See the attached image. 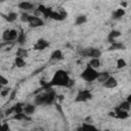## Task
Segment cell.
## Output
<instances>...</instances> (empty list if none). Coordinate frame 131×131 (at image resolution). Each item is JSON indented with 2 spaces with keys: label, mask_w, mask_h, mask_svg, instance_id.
Wrapping results in <instances>:
<instances>
[{
  "label": "cell",
  "mask_w": 131,
  "mask_h": 131,
  "mask_svg": "<svg viewBox=\"0 0 131 131\" xmlns=\"http://www.w3.org/2000/svg\"><path fill=\"white\" fill-rule=\"evenodd\" d=\"M83 130V129H93V130H95L96 129V127L95 126H93L92 124H89V123H84L80 128H78V130Z\"/></svg>",
  "instance_id": "25"
},
{
  "label": "cell",
  "mask_w": 131,
  "mask_h": 131,
  "mask_svg": "<svg viewBox=\"0 0 131 131\" xmlns=\"http://www.w3.org/2000/svg\"><path fill=\"white\" fill-rule=\"evenodd\" d=\"M61 58H62V52H61V50L56 49V50H54L51 53V59H53V60H59Z\"/></svg>",
  "instance_id": "11"
},
{
  "label": "cell",
  "mask_w": 131,
  "mask_h": 131,
  "mask_svg": "<svg viewBox=\"0 0 131 131\" xmlns=\"http://www.w3.org/2000/svg\"><path fill=\"white\" fill-rule=\"evenodd\" d=\"M89 99H92V94L89 90H80L75 98L76 102H84Z\"/></svg>",
  "instance_id": "3"
},
{
  "label": "cell",
  "mask_w": 131,
  "mask_h": 131,
  "mask_svg": "<svg viewBox=\"0 0 131 131\" xmlns=\"http://www.w3.org/2000/svg\"><path fill=\"white\" fill-rule=\"evenodd\" d=\"M24 111V107L21 106V103H16L14 105V113L15 114H18V113H23Z\"/></svg>",
  "instance_id": "28"
},
{
  "label": "cell",
  "mask_w": 131,
  "mask_h": 131,
  "mask_svg": "<svg viewBox=\"0 0 131 131\" xmlns=\"http://www.w3.org/2000/svg\"><path fill=\"white\" fill-rule=\"evenodd\" d=\"M74 84V81L70 79L69 75L67 74L66 71L63 70H58L55 72L50 85L51 86H66V87H71Z\"/></svg>",
  "instance_id": "1"
},
{
  "label": "cell",
  "mask_w": 131,
  "mask_h": 131,
  "mask_svg": "<svg viewBox=\"0 0 131 131\" xmlns=\"http://www.w3.org/2000/svg\"><path fill=\"white\" fill-rule=\"evenodd\" d=\"M2 16H3L7 21H9V23H12V21L16 20V18H17V14H16L15 12H10V13H8V15L2 14Z\"/></svg>",
  "instance_id": "15"
},
{
  "label": "cell",
  "mask_w": 131,
  "mask_h": 131,
  "mask_svg": "<svg viewBox=\"0 0 131 131\" xmlns=\"http://www.w3.org/2000/svg\"><path fill=\"white\" fill-rule=\"evenodd\" d=\"M9 91H10V89H9V88H4V89H2V90H1V93H0V94H1V96H3V97H4V96H7V95H8Z\"/></svg>",
  "instance_id": "29"
},
{
  "label": "cell",
  "mask_w": 131,
  "mask_h": 131,
  "mask_svg": "<svg viewBox=\"0 0 131 131\" xmlns=\"http://www.w3.org/2000/svg\"><path fill=\"white\" fill-rule=\"evenodd\" d=\"M30 16H31V15H29V14L26 13V12H24V13L20 15V20H21L23 23H29V20H30Z\"/></svg>",
  "instance_id": "26"
},
{
  "label": "cell",
  "mask_w": 131,
  "mask_h": 131,
  "mask_svg": "<svg viewBox=\"0 0 131 131\" xmlns=\"http://www.w3.org/2000/svg\"><path fill=\"white\" fill-rule=\"evenodd\" d=\"M58 99H59V100H62V99H63V96H62V95H59V96H58Z\"/></svg>",
  "instance_id": "39"
},
{
  "label": "cell",
  "mask_w": 131,
  "mask_h": 131,
  "mask_svg": "<svg viewBox=\"0 0 131 131\" xmlns=\"http://www.w3.org/2000/svg\"><path fill=\"white\" fill-rule=\"evenodd\" d=\"M12 118H13L14 120H26L27 116H26V115H24L23 113H18V114H15Z\"/></svg>",
  "instance_id": "27"
},
{
  "label": "cell",
  "mask_w": 131,
  "mask_h": 131,
  "mask_svg": "<svg viewBox=\"0 0 131 131\" xmlns=\"http://www.w3.org/2000/svg\"><path fill=\"white\" fill-rule=\"evenodd\" d=\"M120 36H121V32L120 31H117V30H113L108 34V38H113V39H116V38H118Z\"/></svg>",
  "instance_id": "23"
},
{
  "label": "cell",
  "mask_w": 131,
  "mask_h": 131,
  "mask_svg": "<svg viewBox=\"0 0 131 131\" xmlns=\"http://www.w3.org/2000/svg\"><path fill=\"white\" fill-rule=\"evenodd\" d=\"M119 107H120L121 110H124V111H129V110L131 108V103L126 100V101H123V102L119 105Z\"/></svg>",
  "instance_id": "22"
},
{
  "label": "cell",
  "mask_w": 131,
  "mask_h": 131,
  "mask_svg": "<svg viewBox=\"0 0 131 131\" xmlns=\"http://www.w3.org/2000/svg\"><path fill=\"white\" fill-rule=\"evenodd\" d=\"M121 6H122V7H124V8H125V7H127V2L122 1V2H121Z\"/></svg>",
  "instance_id": "36"
},
{
  "label": "cell",
  "mask_w": 131,
  "mask_h": 131,
  "mask_svg": "<svg viewBox=\"0 0 131 131\" xmlns=\"http://www.w3.org/2000/svg\"><path fill=\"white\" fill-rule=\"evenodd\" d=\"M16 41H17V43H18L19 45H24V44L26 43L27 37H26V35H25V33H24L23 31H20V33H18V37H17Z\"/></svg>",
  "instance_id": "16"
},
{
  "label": "cell",
  "mask_w": 131,
  "mask_h": 131,
  "mask_svg": "<svg viewBox=\"0 0 131 131\" xmlns=\"http://www.w3.org/2000/svg\"><path fill=\"white\" fill-rule=\"evenodd\" d=\"M123 15H125V10L123 8H119L113 12V18H120Z\"/></svg>",
  "instance_id": "17"
},
{
  "label": "cell",
  "mask_w": 131,
  "mask_h": 131,
  "mask_svg": "<svg viewBox=\"0 0 131 131\" xmlns=\"http://www.w3.org/2000/svg\"><path fill=\"white\" fill-rule=\"evenodd\" d=\"M37 9H38V10H39V11H40L41 13H43V12H44V11L46 10V7H45L44 5H39Z\"/></svg>",
  "instance_id": "31"
},
{
  "label": "cell",
  "mask_w": 131,
  "mask_h": 131,
  "mask_svg": "<svg viewBox=\"0 0 131 131\" xmlns=\"http://www.w3.org/2000/svg\"><path fill=\"white\" fill-rule=\"evenodd\" d=\"M49 46V42L44 39H39L37 43L34 45V50H44L46 47Z\"/></svg>",
  "instance_id": "5"
},
{
  "label": "cell",
  "mask_w": 131,
  "mask_h": 131,
  "mask_svg": "<svg viewBox=\"0 0 131 131\" xmlns=\"http://www.w3.org/2000/svg\"><path fill=\"white\" fill-rule=\"evenodd\" d=\"M127 66V62L123 59V58H119L118 60H117V68L118 69H123V68H125Z\"/></svg>",
  "instance_id": "24"
},
{
  "label": "cell",
  "mask_w": 131,
  "mask_h": 131,
  "mask_svg": "<svg viewBox=\"0 0 131 131\" xmlns=\"http://www.w3.org/2000/svg\"><path fill=\"white\" fill-rule=\"evenodd\" d=\"M108 116H110V117H116V118H117V114H116V112H111V113L108 114Z\"/></svg>",
  "instance_id": "35"
},
{
  "label": "cell",
  "mask_w": 131,
  "mask_h": 131,
  "mask_svg": "<svg viewBox=\"0 0 131 131\" xmlns=\"http://www.w3.org/2000/svg\"><path fill=\"white\" fill-rule=\"evenodd\" d=\"M36 104H26L25 106H24V112H25V114H27V115H33L34 113H35V110H36V106H35Z\"/></svg>",
  "instance_id": "10"
},
{
  "label": "cell",
  "mask_w": 131,
  "mask_h": 131,
  "mask_svg": "<svg viewBox=\"0 0 131 131\" xmlns=\"http://www.w3.org/2000/svg\"><path fill=\"white\" fill-rule=\"evenodd\" d=\"M117 85H118L117 80H116L115 78L111 77V76H110L108 79L103 83V87H105V88H115Z\"/></svg>",
  "instance_id": "7"
},
{
  "label": "cell",
  "mask_w": 131,
  "mask_h": 131,
  "mask_svg": "<svg viewBox=\"0 0 131 131\" xmlns=\"http://www.w3.org/2000/svg\"><path fill=\"white\" fill-rule=\"evenodd\" d=\"M115 112L117 114V118L119 119H127L129 117V114H128V111H124V110H121L119 106H117L115 108Z\"/></svg>",
  "instance_id": "8"
},
{
  "label": "cell",
  "mask_w": 131,
  "mask_h": 131,
  "mask_svg": "<svg viewBox=\"0 0 131 131\" xmlns=\"http://www.w3.org/2000/svg\"><path fill=\"white\" fill-rule=\"evenodd\" d=\"M91 120H92V119H91L90 117H87V118H86V122H91Z\"/></svg>",
  "instance_id": "38"
},
{
  "label": "cell",
  "mask_w": 131,
  "mask_h": 131,
  "mask_svg": "<svg viewBox=\"0 0 131 131\" xmlns=\"http://www.w3.org/2000/svg\"><path fill=\"white\" fill-rule=\"evenodd\" d=\"M18 8H20L23 10H32V9H34V4L27 2V1H23L18 4Z\"/></svg>",
  "instance_id": "9"
},
{
  "label": "cell",
  "mask_w": 131,
  "mask_h": 131,
  "mask_svg": "<svg viewBox=\"0 0 131 131\" xmlns=\"http://www.w3.org/2000/svg\"><path fill=\"white\" fill-rule=\"evenodd\" d=\"M110 77V74L107 72H103V73H99L98 74V77H97V81L100 82V83H104Z\"/></svg>",
  "instance_id": "14"
},
{
  "label": "cell",
  "mask_w": 131,
  "mask_h": 131,
  "mask_svg": "<svg viewBox=\"0 0 131 131\" xmlns=\"http://www.w3.org/2000/svg\"><path fill=\"white\" fill-rule=\"evenodd\" d=\"M126 47L125 45H123L122 43H118V42H115L111 45V47L108 48V50H124Z\"/></svg>",
  "instance_id": "13"
},
{
  "label": "cell",
  "mask_w": 131,
  "mask_h": 131,
  "mask_svg": "<svg viewBox=\"0 0 131 131\" xmlns=\"http://www.w3.org/2000/svg\"><path fill=\"white\" fill-rule=\"evenodd\" d=\"M98 74L96 72V70L92 67H90L89 64L87 66V68L82 72L81 74V78L87 82H93L95 80H97V77H98Z\"/></svg>",
  "instance_id": "2"
},
{
  "label": "cell",
  "mask_w": 131,
  "mask_h": 131,
  "mask_svg": "<svg viewBox=\"0 0 131 131\" xmlns=\"http://www.w3.org/2000/svg\"><path fill=\"white\" fill-rule=\"evenodd\" d=\"M29 24H30V26H31L32 28H37V27H41V26L44 25V23H43V20H42L41 18H39V17H37V16H33V15L30 16Z\"/></svg>",
  "instance_id": "4"
},
{
  "label": "cell",
  "mask_w": 131,
  "mask_h": 131,
  "mask_svg": "<svg viewBox=\"0 0 131 131\" xmlns=\"http://www.w3.org/2000/svg\"><path fill=\"white\" fill-rule=\"evenodd\" d=\"M86 20H87L86 15H84V14L79 15V16H77V18H76V25H77V26L83 25L84 23H86Z\"/></svg>",
  "instance_id": "19"
},
{
  "label": "cell",
  "mask_w": 131,
  "mask_h": 131,
  "mask_svg": "<svg viewBox=\"0 0 131 131\" xmlns=\"http://www.w3.org/2000/svg\"><path fill=\"white\" fill-rule=\"evenodd\" d=\"M1 128H2L3 130H5V131H9V126H8L6 123H3L2 126H1Z\"/></svg>",
  "instance_id": "32"
},
{
  "label": "cell",
  "mask_w": 131,
  "mask_h": 131,
  "mask_svg": "<svg viewBox=\"0 0 131 131\" xmlns=\"http://www.w3.org/2000/svg\"><path fill=\"white\" fill-rule=\"evenodd\" d=\"M55 107H56V110L60 113V115H63V113H62V110H61V107H60V104H56L55 105Z\"/></svg>",
  "instance_id": "33"
},
{
  "label": "cell",
  "mask_w": 131,
  "mask_h": 131,
  "mask_svg": "<svg viewBox=\"0 0 131 131\" xmlns=\"http://www.w3.org/2000/svg\"><path fill=\"white\" fill-rule=\"evenodd\" d=\"M14 112V106H12L11 108H9V110H7L6 111V115H10L11 113H13Z\"/></svg>",
  "instance_id": "34"
},
{
  "label": "cell",
  "mask_w": 131,
  "mask_h": 131,
  "mask_svg": "<svg viewBox=\"0 0 131 131\" xmlns=\"http://www.w3.org/2000/svg\"><path fill=\"white\" fill-rule=\"evenodd\" d=\"M0 1H1V2H3V1H5V0H0Z\"/></svg>",
  "instance_id": "40"
},
{
  "label": "cell",
  "mask_w": 131,
  "mask_h": 131,
  "mask_svg": "<svg viewBox=\"0 0 131 131\" xmlns=\"http://www.w3.org/2000/svg\"><path fill=\"white\" fill-rule=\"evenodd\" d=\"M127 101H128V102H130V103H131V94H129V95H128V96H127Z\"/></svg>",
  "instance_id": "37"
},
{
  "label": "cell",
  "mask_w": 131,
  "mask_h": 131,
  "mask_svg": "<svg viewBox=\"0 0 131 131\" xmlns=\"http://www.w3.org/2000/svg\"><path fill=\"white\" fill-rule=\"evenodd\" d=\"M17 37H18V33H17L15 30H10V31H9V34H8V38H7L6 42H11V41H13V40L17 39Z\"/></svg>",
  "instance_id": "12"
},
{
  "label": "cell",
  "mask_w": 131,
  "mask_h": 131,
  "mask_svg": "<svg viewBox=\"0 0 131 131\" xmlns=\"http://www.w3.org/2000/svg\"><path fill=\"white\" fill-rule=\"evenodd\" d=\"M16 56H19V57H27L28 56V51L26 49H23V48H18L17 51H16Z\"/></svg>",
  "instance_id": "21"
},
{
  "label": "cell",
  "mask_w": 131,
  "mask_h": 131,
  "mask_svg": "<svg viewBox=\"0 0 131 131\" xmlns=\"http://www.w3.org/2000/svg\"><path fill=\"white\" fill-rule=\"evenodd\" d=\"M88 64H89L90 67L96 69V68H99V67H100V60H99V58H92Z\"/></svg>",
  "instance_id": "20"
},
{
  "label": "cell",
  "mask_w": 131,
  "mask_h": 131,
  "mask_svg": "<svg viewBox=\"0 0 131 131\" xmlns=\"http://www.w3.org/2000/svg\"><path fill=\"white\" fill-rule=\"evenodd\" d=\"M47 102V92L44 94H40L38 96H36V98L34 99V103L36 105H41V104H45Z\"/></svg>",
  "instance_id": "6"
},
{
  "label": "cell",
  "mask_w": 131,
  "mask_h": 131,
  "mask_svg": "<svg viewBox=\"0 0 131 131\" xmlns=\"http://www.w3.org/2000/svg\"><path fill=\"white\" fill-rule=\"evenodd\" d=\"M14 62H15V66L17 68H23L26 66V61L23 57H19V56H16L15 59H14Z\"/></svg>",
  "instance_id": "18"
},
{
  "label": "cell",
  "mask_w": 131,
  "mask_h": 131,
  "mask_svg": "<svg viewBox=\"0 0 131 131\" xmlns=\"http://www.w3.org/2000/svg\"><path fill=\"white\" fill-rule=\"evenodd\" d=\"M0 84L3 86V85H6V84H8V80L5 78V77H3V76H0Z\"/></svg>",
  "instance_id": "30"
}]
</instances>
